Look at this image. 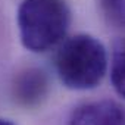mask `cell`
<instances>
[{
  "instance_id": "6da1fadb",
  "label": "cell",
  "mask_w": 125,
  "mask_h": 125,
  "mask_svg": "<svg viewBox=\"0 0 125 125\" xmlns=\"http://www.w3.org/2000/svg\"><path fill=\"white\" fill-rule=\"evenodd\" d=\"M54 66L59 80L71 90L97 87L107 69L104 46L88 34H77L60 44Z\"/></svg>"
},
{
  "instance_id": "7a4b0ae2",
  "label": "cell",
  "mask_w": 125,
  "mask_h": 125,
  "mask_svg": "<svg viewBox=\"0 0 125 125\" xmlns=\"http://www.w3.org/2000/svg\"><path fill=\"white\" fill-rule=\"evenodd\" d=\"M16 21L24 47L41 53L63 40L71 12L63 0H22Z\"/></svg>"
},
{
  "instance_id": "3957f363",
  "label": "cell",
  "mask_w": 125,
  "mask_h": 125,
  "mask_svg": "<svg viewBox=\"0 0 125 125\" xmlns=\"http://www.w3.org/2000/svg\"><path fill=\"white\" fill-rule=\"evenodd\" d=\"M124 112L112 100L90 102L78 106L69 119V125H122Z\"/></svg>"
},
{
  "instance_id": "277c9868",
  "label": "cell",
  "mask_w": 125,
  "mask_h": 125,
  "mask_svg": "<svg viewBox=\"0 0 125 125\" xmlns=\"http://www.w3.org/2000/svg\"><path fill=\"white\" fill-rule=\"evenodd\" d=\"M49 81L47 75L37 68L22 72L15 83V97L24 106L38 104L47 94Z\"/></svg>"
},
{
  "instance_id": "5b68a950",
  "label": "cell",
  "mask_w": 125,
  "mask_h": 125,
  "mask_svg": "<svg viewBox=\"0 0 125 125\" xmlns=\"http://www.w3.org/2000/svg\"><path fill=\"white\" fill-rule=\"evenodd\" d=\"M110 80L115 91L125 99V38L115 43L110 60Z\"/></svg>"
},
{
  "instance_id": "8992f818",
  "label": "cell",
  "mask_w": 125,
  "mask_h": 125,
  "mask_svg": "<svg viewBox=\"0 0 125 125\" xmlns=\"http://www.w3.org/2000/svg\"><path fill=\"white\" fill-rule=\"evenodd\" d=\"M104 18L118 27H125V0H99Z\"/></svg>"
},
{
  "instance_id": "52a82bcc",
  "label": "cell",
  "mask_w": 125,
  "mask_h": 125,
  "mask_svg": "<svg viewBox=\"0 0 125 125\" xmlns=\"http://www.w3.org/2000/svg\"><path fill=\"white\" fill-rule=\"evenodd\" d=\"M0 125H15V124L10 122L9 119H0Z\"/></svg>"
}]
</instances>
